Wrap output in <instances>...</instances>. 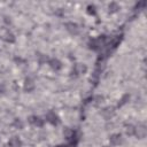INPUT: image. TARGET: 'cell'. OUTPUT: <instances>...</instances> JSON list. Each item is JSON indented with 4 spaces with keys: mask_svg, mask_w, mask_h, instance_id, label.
Segmentation results:
<instances>
[{
    "mask_svg": "<svg viewBox=\"0 0 147 147\" xmlns=\"http://www.w3.org/2000/svg\"><path fill=\"white\" fill-rule=\"evenodd\" d=\"M147 134V129L145 124H138V126H134V136L138 137V139H144Z\"/></svg>",
    "mask_w": 147,
    "mask_h": 147,
    "instance_id": "1",
    "label": "cell"
},
{
    "mask_svg": "<svg viewBox=\"0 0 147 147\" xmlns=\"http://www.w3.org/2000/svg\"><path fill=\"white\" fill-rule=\"evenodd\" d=\"M45 118H46V121H47L48 123H51L52 125H57V124L60 123V118H59V116H57L54 112H48V113L46 114Z\"/></svg>",
    "mask_w": 147,
    "mask_h": 147,
    "instance_id": "2",
    "label": "cell"
},
{
    "mask_svg": "<svg viewBox=\"0 0 147 147\" xmlns=\"http://www.w3.org/2000/svg\"><path fill=\"white\" fill-rule=\"evenodd\" d=\"M65 29H67V31H68L69 33H71V35H78V32H80L78 25H77L76 23H74V22H68V23H65Z\"/></svg>",
    "mask_w": 147,
    "mask_h": 147,
    "instance_id": "3",
    "label": "cell"
},
{
    "mask_svg": "<svg viewBox=\"0 0 147 147\" xmlns=\"http://www.w3.org/2000/svg\"><path fill=\"white\" fill-rule=\"evenodd\" d=\"M122 141H123V138H122V134L121 133H114L109 138V142L113 146H117V145L122 144Z\"/></svg>",
    "mask_w": 147,
    "mask_h": 147,
    "instance_id": "4",
    "label": "cell"
},
{
    "mask_svg": "<svg viewBox=\"0 0 147 147\" xmlns=\"http://www.w3.org/2000/svg\"><path fill=\"white\" fill-rule=\"evenodd\" d=\"M48 64H49V67H51L53 70H60V69L62 68V63H61V61L57 60V59H51V60L48 61Z\"/></svg>",
    "mask_w": 147,
    "mask_h": 147,
    "instance_id": "5",
    "label": "cell"
},
{
    "mask_svg": "<svg viewBox=\"0 0 147 147\" xmlns=\"http://www.w3.org/2000/svg\"><path fill=\"white\" fill-rule=\"evenodd\" d=\"M29 122L32 125H35V126H43L44 125V120L40 118L39 116H31V117H29Z\"/></svg>",
    "mask_w": 147,
    "mask_h": 147,
    "instance_id": "6",
    "label": "cell"
},
{
    "mask_svg": "<svg viewBox=\"0 0 147 147\" xmlns=\"http://www.w3.org/2000/svg\"><path fill=\"white\" fill-rule=\"evenodd\" d=\"M35 88H36V85H35V82L32 80H30V78L25 80V82H24V90L25 91L31 92V91L35 90Z\"/></svg>",
    "mask_w": 147,
    "mask_h": 147,
    "instance_id": "7",
    "label": "cell"
},
{
    "mask_svg": "<svg viewBox=\"0 0 147 147\" xmlns=\"http://www.w3.org/2000/svg\"><path fill=\"white\" fill-rule=\"evenodd\" d=\"M8 145L11 147H21L22 146V141H21V139L19 137H13V138L9 139Z\"/></svg>",
    "mask_w": 147,
    "mask_h": 147,
    "instance_id": "8",
    "label": "cell"
},
{
    "mask_svg": "<svg viewBox=\"0 0 147 147\" xmlns=\"http://www.w3.org/2000/svg\"><path fill=\"white\" fill-rule=\"evenodd\" d=\"M88 71V67L84 64V63H78V64H76L75 65V72L76 74H85Z\"/></svg>",
    "mask_w": 147,
    "mask_h": 147,
    "instance_id": "9",
    "label": "cell"
},
{
    "mask_svg": "<svg viewBox=\"0 0 147 147\" xmlns=\"http://www.w3.org/2000/svg\"><path fill=\"white\" fill-rule=\"evenodd\" d=\"M108 9H109L110 13H115V12H117L120 9V6L116 3H110L109 6H108Z\"/></svg>",
    "mask_w": 147,
    "mask_h": 147,
    "instance_id": "10",
    "label": "cell"
},
{
    "mask_svg": "<svg viewBox=\"0 0 147 147\" xmlns=\"http://www.w3.org/2000/svg\"><path fill=\"white\" fill-rule=\"evenodd\" d=\"M5 39H6V41H8V43H14V41H15V36H14L13 33L8 32V33L6 35V37H5Z\"/></svg>",
    "mask_w": 147,
    "mask_h": 147,
    "instance_id": "11",
    "label": "cell"
},
{
    "mask_svg": "<svg viewBox=\"0 0 147 147\" xmlns=\"http://www.w3.org/2000/svg\"><path fill=\"white\" fill-rule=\"evenodd\" d=\"M129 99H130V96L129 94H124L123 97H122V99H121V102L118 104V106L121 107V106H123V105H125L128 101H129Z\"/></svg>",
    "mask_w": 147,
    "mask_h": 147,
    "instance_id": "12",
    "label": "cell"
},
{
    "mask_svg": "<svg viewBox=\"0 0 147 147\" xmlns=\"http://www.w3.org/2000/svg\"><path fill=\"white\" fill-rule=\"evenodd\" d=\"M126 134L128 136H134V125H128L126 126Z\"/></svg>",
    "mask_w": 147,
    "mask_h": 147,
    "instance_id": "13",
    "label": "cell"
},
{
    "mask_svg": "<svg viewBox=\"0 0 147 147\" xmlns=\"http://www.w3.org/2000/svg\"><path fill=\"white\" fill-rule=\"evenodd\" d=\"M94 100H97L94 104L98 106V105H100V104H102V102H104V97H102V96H97V97L94 98Z\"/></svg>",
    "mask_w": 147,
    "mask_h": 147,
    "instance_id": "14",
    "label": "cell"
},
{
    "mask_svg": "<svg viewBox=\"0 0 147 147\" xmlns=\"http://www.w3.org/2000/svg\"><path fill=\"white\" fill-rule=\"evenodd\" d=\"M14 125H15L16 128H19V129H22V128H23V123H22L21 120H15V121H14Z\"/></svg>",
    "mask_w": 147,
    "mask_h": 147,
    "instance_id": "15",
    "label": "cell"
},
{
    "mask_svg": "<svg viewBox=\"0 0 147 147\" xmlns=\"http://www.w3.org/2000/svg\"><path fill=\"white\" fill-rule=\"evenodd\" d=\"M102 147H110V146H102Z\"/></svg>",
    "mask_w": 147,
    "mask_h": 147,
    "instance_id": "16",
    "label": "cell"
},
{
    "mask_svg": "<svg viewBox=\"0 0 147 147\" xmlns=\"http://www.w3.org/2000/svg\"><path fill=\"white\" fill-rule=\"evenodd\" d=\"M59 147H62V146H59Z\"/></svg>",
    "mask_w": 147,
    "mask_h": 147,
    "instance_id": "17",
    "label": "cell"
}]
</instances>
